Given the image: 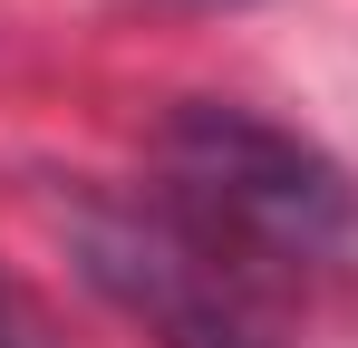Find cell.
Returning <instances> with one entry per match:
<instances>
[{
	"label": "cell",
	"instance_id": "obj_2",
	"mask_svg": "<svg viewBox=\"0 0 358 348\" xmlns=\"http://www.w3.org/2000/svg\"><path fill=\"white\" fill-rule=\"evenodd\" d=\"M78 252H87V281L165 348H281L271 290H262L271 271L213 242L175 203H97L78 223Z\"/></svg>",
	"mask_w": 358,
	"mask_h": 348
},
{
	"label": "cell",
	"instance_id": "obj_1",
	"mask_svg": "<svg viewBox=\"0 0 358 348\" xmlns=\"http://www.w3.org/2000/svg\"><path fill=\"white\" fill-rule=\"evenodd\" d=\"M165 203L262 271L358 261V184L320 145H300L291 126H271L252 107L194 97L165 116Z\"/></svg>",
	"mask_w": 358,
	"mask_h": 348
},
{
	"label": "cell",
	"instance_id": "obj_3",
	"mask_svg": "<svg viewBox=\"0 0 358 348\" xmlns=\"http://www.w3.org/2000/svg\"><path fill=\"white\" fill-rule=\"evenodd\" d=\"M0 348H10V329H0Z\"/></svg>",
	"mask_w": 358,
	"mask_h": 348
}]
</instances>
